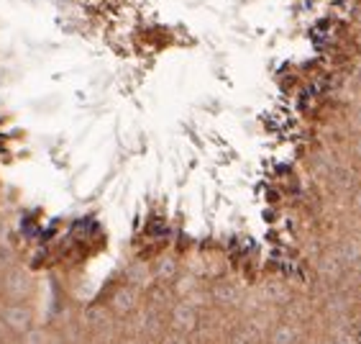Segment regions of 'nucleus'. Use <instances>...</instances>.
I'll use <instances>...</instances> for the list:
<instances>
[{
	"instance_id": "nucleus-2",
	"label": "nucleus",
	"mask_w": 361,
	"mask_h": 344,
	"mask_svg": "<svg viewBox=\"0 0 361 344\" xmlns=\"http://www.w3.org/2000/svg\"><path fill=\"white\" fill-rule=\"evenodd\" d=\"M334 344H354L351 339H341V342H334Z\"/></svg>"
},
{
	"instance_id": "nucleus-1",
	"label": "nucleus",
	"mask_w": 361,
	"mask_h": 344,
	"mask_svg": "<svg viewBox=\"0 0 361 344\" xmlns=\"http://www.w3.org/2000/svg\"><path fill=\"white\" fill-rule=\"evenodd\" d=\"M351 342L354 344H361V321L354 326V331H351Z\"/></svg>"
}]
</instances>
